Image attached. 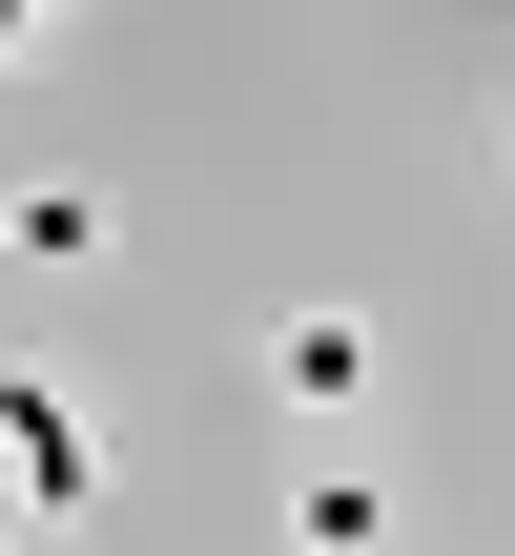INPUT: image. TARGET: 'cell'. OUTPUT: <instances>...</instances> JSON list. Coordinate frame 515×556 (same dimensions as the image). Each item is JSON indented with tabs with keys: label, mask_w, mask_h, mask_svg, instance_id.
I'll return each mask as SVG.
<instances>
[{
	"label": "cell",
	"mask_w": 515,
	"mask_h": 556,
	"mask_svg": "<svg viewBox=\"0 0 515 556\" xmlns=\"http://www.w3.org/2000/svg\"><path fill=\"white\" fill-rule=\"evenodd\" d=\"M0 495H21V516H83V495H103V413H83L41 351H0Z\"/></svg>",
	"instance_id": "1"
},
{
	"label": "cell",
	"mask_w": 515,
	"mask_h": 556,
	"mask_svg": "<svg viewBox=\"0 0 515 556\" xmlns=\"http://www.w3.org/2000/svg\"><path fill=\"white\" fill-rule=\"evenodd\" d=\"M268 392H289L310 433H351V413L392 392V330H372V309H289V330H268Z\"/></svg>",
	"instance_id": "2"
},
{
	"label": "cell",
	"mask_w": 515,
	"mask_h": 556,
	"mask_svg": "<svg viewBox=\"0 0 515 556\" xmlns=\"http://www.w3.org/2000/svg\"><path fill=\"white\" fill-rule=\"evenodd\" d=\"M0 268H41V289L103 268V186H83V165H21V186H0Z\"/></svg>",
	"instance_id": "3"
},
{
	"label": "cell",
	"mask_w": 515,
	"mask_h": 556,
	"mask_svg": "<svg viewBox=\"0 0 515 556\" xmlns=\"http://www.w3.org/2000/svg\"><path fill=\"white\" fill-rule=\"evenodd\" d=\"M289 556H392V475L372 454H310L289 475Z\"/></svg>",
	"instance_id": "4"
},
{
	"label": "cell",
	"mask_w": 515,
	"mask_h": 556,
	"mask_svg": "<svg viewBox=\"0 0 515 556\" xmlns=\"http://www.w3.org/2000/svg\"><path fill=\"white\" fill-rule=\"evenodd\" d=\"M0 556H21V516H0Z\"/></svg>",
	"instance_id": "5"
},
{
	"label": "cell",
	"mask_w": 515,
	"mask_h": 556,
	"mask_svg": "<svg viewBox=\"0 0 515 556\" xmlns=\"http://www.w3.org/2000/svg\"><path fill=\"white\" fill-rule=\"evenodd\" d=\"M495 165H515V124H495Z\"/></svg>",
	"instance_id": "6"
}]
</instances>
